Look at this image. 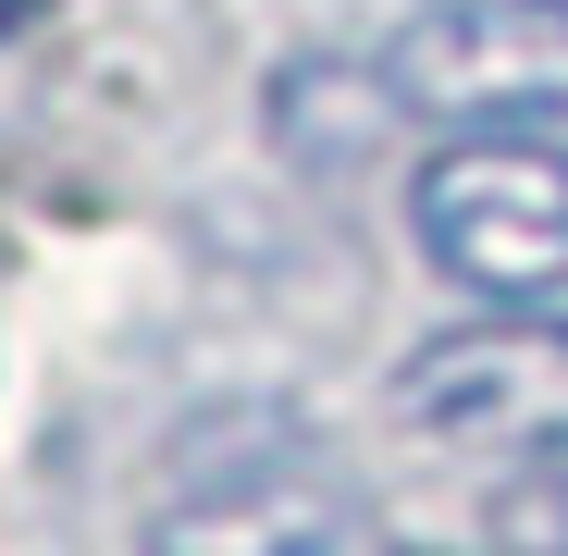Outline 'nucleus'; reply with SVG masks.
<instances>
[{
  "label": "nucleus",
  "mask_w": 568,
  "mask_h": 556,
  "mask_svg": "<svg viewBox=\"0 0 568 556\" xmlns=\"http://www.w3.org/2000/svg\"><path fill=\"white\" fill-rule=\"evenodd\" d=\"M334 532H346V471H334L297 421L260 408V433L223 457L211 483H185V495L136 532V556H310V544H334Z\"/></svg>",
  "instance_id": "3"
},
{
  "label": "nucleus",
  "mask_w": 568,
  "mask_h": 556,
  "mask_svg": "<svg viewBox=\"0 0 568 556\" xmlns=\"http://www.w3.org/2000/svg\"><path fill=\"white\" fill-rule=\"evenodd\" d=\"M408 235L469 297H556L568 285V149L556 137H445L408 185Z\"/></svg>",
  "instance_id": "1"
},
{
  "label": "nucleus",
  "mask_w": 568,
  "mask_h": 556,
  "mask_svg": "<svg viewBox=\"0 0 568 556\" xmlns=\"http://www.w3.org/2000/svg\"><path fill=\"white\" fill-rule=\"evenodd\" d=\"M396 408L433 445L568 457V322H469L396 371Z\"/></svg>",
  "instance_id": "2"
},
{
  "label": "nucleus",
  "mask_w": 568,
  "mask_h": 556,
  "mask_svg": "<svg viewBox=\"0 0 568 556\" xmlns=\"http://www.w3.org/2000/svg\"><path fill=\"white\" fill-rule=\"evenodd\" d=\"M495 544L507 556H568V457H531V471L495 495Z\"/></svg>",
  "instance_id": "4"
},
{
  "label": "nucleus",
  "mask_w": 568,
  "mask_h": 556,
  "mask_svg": "<svg viewBox=\"0 0 568 556\" xmlns=\"http://www.w3.org/2000/svg\"><path fill=\"white\" fill-rule=\"evenodd\" d=\"M50 13V0H0V38H13V26H38Z\"/></svg>",
  "instance_id": "6"
},
{
  "label": "nucleus",
  "mask_w": 568,
  "mask_h": 556,
  "mask_svg": "<svg viewBox=\"0 0 568 556\" xmlns=\"http://www.w3.org/2000/svg\"><path fill=\"white\" fill-rule=\"evenodd\" d=\"M531 13H556V26H568V0H531Z\"/></svg>",
  "instance_id": "7"
},
{
  "label": "nucleus",
  "mask_w": 568,
  "mask_h": 556,
  "mask_svg": "<svg viewBox=\"0 0 568 556\" xmlns=\"http://www.w3.org/2000/svg\"><path fill=\"white\" fill-rule=\"evenodd\" d=\"M310 556H433V544H384V532H358V519H346V532H334V544H310Z\"/></svg>",
  "instance_id": "5"
}]
</instances>
